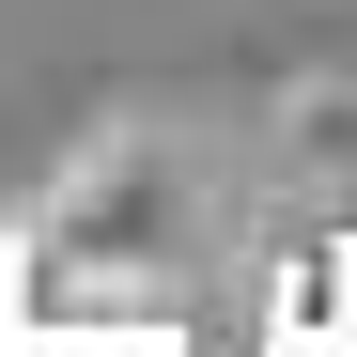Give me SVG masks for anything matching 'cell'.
Returning <instances> with one entry per match:
<instances>
[{
  "label": "cell",
  "mask_w": 357,
  "mask_h": 357,
  "mask_svg": "<svg viewBox=\"0 0 357 357\" xmlns=\"http://www.w3.org/2000/svg\"><path fill=\"white\" fill-rule=\"evenodd\" d=\"M233 249V155L187 109H109L16 218V326H140L187 311Z\"/></svg>",
  "instance_id": "cell-1"
},
{
  "label": "cell",
  "mask_w": 357,
  "mask_h": 357,
  "mask_svg": "<svg viewBox=\"0 0 357 357\" xmlns=\"http://www.w3.org/2000/svg\"><path fill=\"white\" fill-rule=\"evenodd\" d=\"M280 171L311 202H357V78H295V109H280Z\"/></svg>",
  "instance_id": "cell-2"
},
{
  "label": "cell",
  "mask_w": 357,
  "mask_h": 357,
  "mask_svg": "<svg viewBox=\"0 0 357 357\" xmlns=\"http://www.w3.org/2000/svg\"><path fill=\"white\" fill-rule=\"evenodd\" d=\"M0 342H16V218H0Z\"/></svg>",
  "instance_id": "cell-4"
},
{
  "label": "cell",
  "mask_w": 357,
  "mask_h": 357,
  "mask_svg": "<svg viewBox=\"0 0 357 357\" xmlns=\"http://www.w3.org/2000/svg\"><path fill=\"white\" fill-rule=\"evenodd\" d=\"M0 357H202L187 311H140V326H16Z\"/></svg>",
  "instance_id": "cell-3"
}]
</instances>
